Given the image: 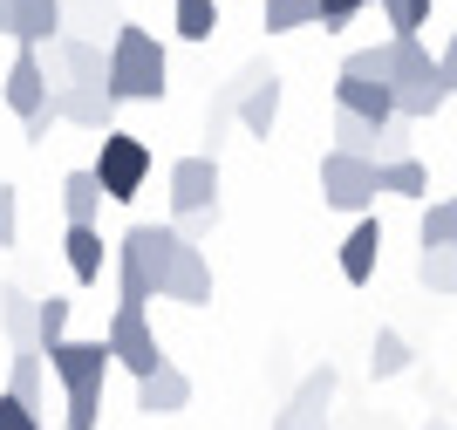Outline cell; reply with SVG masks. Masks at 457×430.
<instances>
[{
	"label": "cell",
	"instance_id": "6da1fadb",
	"mask_svg": "<svg viewBox=\"0 0 457 430\" xmlns=\"http://www.w3.org/2000/svg\"><path fill=\"white\" fill-rule=\"evenodd\" d=\"M164 75H171L164 41H157L151 28L123 21L110 35V48H103V96H110V103H157V96H164Z\"/></svg>",
	"mask_w": 457,
	"mask_h": 430
},
{
	"label": "cell",
	"instance_id": "7a4b0ae2",
	"mask_svg": "<svg viewBox=\"0 0 457 430\" xmlns=\"http://www.w3.org/2000/svg\"><path fill=\"white\" fill-rule=\"evenodd\" d=\"M178 253V232L171 225H130L123 240H116V308H151L164 300V266Z\"/></svg>",
	"mask_w": 457,
	"mask_h": 430
},
{
	"label": "cell",
	"instance_id": "3957f363",
	"mask_svg": "<svg viewBox=\"0 0 457 430\" xmlns=\"http://www.w3.org/2000/svg\"><path fill=\"white\" fill-rule=\"evenodd\" d=\"M151 144L144 137H130V131H103V150H96V164H89V178H96V191L103 198H116V206H130L137 191L151 185Z\"/></svg>",
	"mask_w": 457,
	"mask_h": 430
},
{
	"label": "cell",
	"instance_id": "277c9868",
	"mask_svg": "<svg viewBox=\"0 0 457 430\" xmlns=\"http://www.w3.org/2000/svg\"><path fill=\"white\" fill-rule=\"evenodd\" d=\"M103 349H110V362H116V369H130L137 383L171 362L164 349H157V328H151V315H144V308H116L110 328H103Z\"/></svg>",
	"mask_w": 457,
	"mask_h": 430
},
{
	"label": "cell",
	"instance_id": "5b68a950",
	"mask_svg": "<svg viewBox=\"0 0 457 430\" xmlns=\"http://www.w3.org/2000/svg\"><path fill=\"white\" fill-rule=\"evenodd\" d=\"M232 89H239V103H232L239 131L267 144V137H273V123H280V75H273L267 62H246V69L232 75Z\"/></svg>",
	"mask_w": 457,
	"mask_h": 430
},
{
	"label": "cell",
	"instance_id": "8992f818",
	"mask_svg": "<svg viewBox=\"0 0 457 430\" xmlns=\"http://www.w3.org/2000/svg\"><path fill=\"white\" fill-rule=\"evenodd\" d=\"M41 362H48V375H55L62 390H103V375H110V349H103V335L96 341H55V349H41Z\"/></svg>",
	"mask_w": 457,
	"mask_h": 430
},
{
	"label": "cell",
	"instance_id": "52a82bcc",
	"mask_svg": "<svg viewBox=\"0 0 457 430\" xmlns=\"http://www.w3.org/2000/svg\"><path fill=\"white\" fill-rule=\"evenodd\" d=\"M321 198L335 212H362L376 198V164L369 157H342V150H328L321 157Z\"/></svg>",
	"mask_w": 457,
	"mask_h": 430
},
{
	"label": "cell",
	"instance_id": "ba28073f",
	"mask_svg": "<svg viewBox=\"0 0 457 430\" xmlns=\"http://www.w3.org/2000/svg\"><path fill=\"white\" fill-rule=\"evenodd\" d=\"M164 185H171V212H178V219H185V212H212V206H219V157H212V150L178 157Z\"/></svg>",
	"mask_w": 457,
	"mask_h": 430
},
{
	"label": "cell",
	"instance_id": "9c48e42d",
	"mask_svg": "<svg viewBox=\"0 0 457 430\" xmlns=\"http://www.w3.org/2000/svg\"><path fill=\"white\" fill-rule=\"evenodd\" d=\"M0 96H7V110H14L21 123H35V116L48 110V69H41V48H14Z\"/></svg>",
	"mask_w": 457,
	"mask_h": 430
},
{
	"label": "cell",
	"instance_id": "30bf717a",
	"mask_svg": "<svg viewBox=\"0 0 457 430\" xmlns=\"http://www.w3.org/2000/svg\"><path fill=\"white\" fill-rule=\"evenodd\" d=\"M335 390H342V375H335V362H321V369H307L301 375V390L287 396V424L294 430H335L328 424V403H335Z\"/></svg>",
	"mask_w": 457,
	"mask_h": 430
},
{
	"label": "cell",
	"instance_id": "8fae6325",
	"mask_svg": "<svg viewBox=\"0 0 457 430\" xmlns=\"http://www.w3.org/2000/svg\"><path fill=\"white\" fill-rule=\"evenodd\" d=\"M41 69H55L62 82H82V89H103V41L96 35H62ZM48 89H55V82H48Z\"/></svg>",
	"mask_w": 457,
	"mask_h": 430
},
{
	"label": "cell",
	"instance_id": "7c38bea8",
	"mask_svg": "<svg viewBox=\"0 0 457 430\" xmlns=\"http://www.w3.org/2000/svg\"><path fill=\"white\" fill-rule=\"evenodd\" d=\"M164 300H178V308H205L212 300V260L198 253V246L178 240L171 266H164Z\"/></svg>",
	"mask_w": 457,
	"mask_h": 430
},
{
	"label": "cell",
	"instance_id": "4fadbf2b",
	"mask_svg": "<svg viewBox=\"0 0 457 430\" xmlns=\"http://www.w3.org/2000/svg\"><path fill=\"white\" fill-rule=\"evenodd\" d=\"M48 110H55V123H82V131H110L116 123V103L103 89H82V82H55Z\"/></svg>",
	"mask_w": 457,
	"mask_h": 430
},
{
	"label": "cell",
	"instance_id": "5bb4252c",
	"mask_svg": "<svg viewBox=\"0 0 457 430\" xmlns=\"http://www.w3.org/2000/svg\"><path fill=\"white\" fill-rule=\"evenodd\" d=\"M382 62H389V75H382V82H389V96L396 89H423V82H437V55H430V48H423L417 35H389L382 41Z\"/></svg>",
	"mask_w": 457,
	"mask_h": 430
},
{
	"label": "cell",
	"instance_id": "9a60e30c",
	"mask_svg": "<svg viewBox=\"0 0 457 430\" xmlns=\"http://www.w3.org/2000/svg\"><path fill=\"white\" fill-rule=\"evenodd\" d=\"M185 403H191V375L178 369V362H164V369H151L137 383V410L144 417H178Z\"/></svg>",
	"mask_w": 457,
	"mask_h": 430
},
{
	"label": "cell",
	"instance_id": "2e32d148",
	"mask_svg": "<svg viewBox=\"0 0 457 430\" xmlns=\"http://www.w3.org/2000/svg\"><path fill=\"white\" fill-rule=\"evenodd\" d=\"M376 260H382V219H355V232L342 240V281L348 287H369L376 281Z\"/></svg>",
	"mask_w": 457,
	"mask_h": 430
},
{
	"label": "cell",
	"instance_id": "e0dca14e",
	"mask_svg": "<svg viewBox=\"0 0 457 430\" xmlns=\"http://www.w3.org/2000/svg\"><path fill=\"white\" fill-rule=\"evenodd\" d=\"M335 103H342V116H355V123H369V131H382L389 123V89L382 82H362V75H335Z\"/></svg>",
	"mask_w": 457,
	"mask_h": 430
},
{
	"label": "cell",
	"instance_id": "ac0fdd59",
	"mask_svg": "<svg viewBox=\"0 0 457 430\" xmlns=\"http://www.w3.org/2000/svg\"><path fill=\"white\" fill-rule=\"evenodd\" d=\"M7 396H14V403H28V410L48 424V362H41V349H14V369H7Z\"/></svg>",
	"mask_w": 457,
	"mask_h": 430
},
{
	"label": "cell",
	"instance_id": "d6986e66",
	"mask_svg": "<svg viewBox=\"0 0 457 430\" xmlns=\"http://www.w3.org/2000/svg\"><path fill=\"white\" fill-rule=\"evenodd\" d=\"M62 21H69V0H21V7H14V41H21V48L62 41Z\"/></svg>",
	"mask_w": 457,
	"mask_h": 430
},
{
	"label": "cell",
	"instance_id": "ffe728a7",
	"mask_svg": "<svg viewBox=\"0 0 457 430\" xmlns=\"http://www.w3.org/2000/svg\"><path fill=\"white\" fill-rule=\"evenodd\" d=\"M62 260H69V274H76L82 287H96V281H103V266H110V253H103V232H96V225H69Z\"/></svg>",
	"mask_w": 457,
	"mask_h": 430
},
{
	"label": "cell",
	"instance_id": "44dd1931",
	"mask_svg": "<svg viewBox=\"0 0 457 430\" xmlns=\"http://www.w3.org/2000/svg\"><path fill=\"white\" fill-rule=\"evenodd\" d=\"M96 212H103L96 178H89V171H69V178H62V219H69V225H96Z\"/></svg>",
	"mask_w": 457,
	"mask_h": 430
},
{
	"label": "cell",
	"instance_id": "7402d4cb",
	"mask_svg": "<svg viewBox=\"0 0 457 430\" xmlns=\"http://www.w3.org/2000/svg\"><path fill=\"white\" fill-rule=\"evenodd\" d=\"M376 191H396V198H423V191H430V171H423V157H396V164H376Z\"/></svg>",
	"mask_w": 457,
	"mask_h": 430
},
{
	"label": "cell",
	"instance_id": "603a6c76",
	"mask_svg": "<svg viewBox=\"0 0 457 430\" xmlns=\"http://www.w3.org/2000/svg\"><path fill=\"white\" fill-rule=\"evenodd\" d=\"M0 328H7V341H14V349H41V341H35V300L21 294V287H7V294H0Z\"/></svg>",
	"mask_w": 457,
	"mask_h": 430
},
{
	"label": "cell",
	"instance_id": "cb8c5ba5",
	"mask_svg": "<svg viewBox=\"0 0 457 430\" xmlns=\"http://www.w3.org/2000/svg\"><path fill=\"white\" fill-rule=\"evenodd\" d=\"M267 35H294V28H321V0H267L260 7Z\"/></svg>",
	"mask_w": 457,
	"mask_h": 430
},
{
	"label": "cell",
	"instance_id": "d4e9b609",
	"mask_svg": "<svg viewBox=\"0 0 457 430\" xmlns=\"http://www.w3.org/2000/svg\"><path fill=\"white\" fill-rule=\"evenodd\" d=\"M69 315H76V300H69V294H48V300H35V341H41V349L69 341Z\"/></svg>",
	"mask_w": 457,
	"mask_h": 430
},
{
	"label": "cell",
	"instance_id": "484cf974",
	"mask_svg": "<svg viewBox=\"0 0 457 430\" xmlns=\"http://www.w3.org/2000/svg\"><path fill=\"white\" fill-rule=\"evenodd\" d=\"M369 369H376V383L403 375V369H410V341H403L396 328H376V341H369Z\"/></svg>",
	"mask_w": 457,
	"mask_h": 430
},
{
	"label": "cell",
	"instance_id": "4316f807",
	"mask_svg": "<svg viewBox=\"0 0 457 430\" xmlns=\"http://www.w3.org/2000/svg\"><path fill=\"white\" fill-rule=\"evenodd\" d=\"M171 21H178L185 41H212L219 35V7H212V0H171Z\"/></svg>",
	"mask_w": 457,
	"mask_h": 430
},
{
	"label": "cell",
	"instance_id": "83f0119b",
	"mask_svg": "<svg viewBox=\"0 0 457 430\" xmlns=\"http://www.w3.org/2000/svg\"><path fill=\"white\" fill-rule=\"evenodd\" d=\"M417 281L430 287V294H457V260H451V246H423V253H417Z\"/></svg>",
	"mask_w": 457,
	"mask_h": 430
},
{
	"label": "cell",
	"instance_id": "f1b7e54d",
	"mask_svg": "<svg viewBox=\"0 0 457 430\" xmlns=\"http://www.w3.org/2000/svg\"><path fill=\"white\" fill-rule=\"evenodd\" d=\"M335 150H342V157H369V164H376V131H369V123H355V116H335Z\"/></svg>",
	"mask_w": 457,
	"mask_h": 430
},
{
	"label": "cell",
	"instance_id": "f546056e",
	"mask_svg": "<svg viewBox=\"0 0 457 430\" xmlns=\"http://www.w3.org/2000/svg\"><path fill=\"white\" fill-rule=\"evenodd\" d=\"M423 246H457V198H437L423 212Z\"/></svg>",
	"mask_w": 457,
	"mask_h": 430
},
{
	"label": "cell",
	"instance_id": "4dcf8cb0",
	"mask_svg": "<svg viewBox=\"0 0 457 430\" xmlns=\"http://www.w3.org/2000/svg\"><path fill=\"white\" fill-rule=\"evenodd\" d=\"M382 14H389V28H396V41L403 35H417L423 21H430V0H376Z\"/></svg>",
	"mask_w": 457,
	"mask_h": 430
},
{
	"label": "cell",
	"instance_id": "1f68e13d",
	"mask_svg": "<svg viewBox=\"0 0 457 430\" xmlns=\"http://www.w3.org/2000/svg\"><path fill=\"white\" fill-rule=\"evenodd\" d=\"M396 157H410V123L389 116V123L376 131V164H396Z\"/></svg>",
	"mask_w": 457,
	"mask_h": 430
},
{
	"label": "cell",
	"instance_id": "d6a6232c",
	"mask_svg": "<svg viewBox=\"0 0 457 430\" xmlns=\"http://www.w3.org/2000/svg\"><path fill=\"white\" fill-rule=\"evenodd\" d=\"M171 232H178L185 246H198V253H205V240L219 232V206H212V212H185V219H178Z\"/></svg>",
	"mask_w": 457,
	"mask_h": 430
},
{
	"label": "cell",
	"instance_id": "836d02e7",
	"mask_svg": "<svg viewBox=\"0 0 457 430\" xmlns=\"http://www.w3.org/2000/svg\"><path fill=\"white\" fill-rule=\"evenodd\" d=\"M14 240H21V191L0 185V246H14Z\"/></svg>",
	"mask_w": 457,
	"mask_h": 430
},
{
	"label": "cell",
	"instance_id": "e575fe53",
	"mask_svg": "<svg viewBox=\"0 0 457 430\" xmlns=\"http://www.w3.org/2000/svg\"><path fill=\"white\" fill-rule=\"evenodd\" d=\"M0 430H48V424H41V417L28 410V403H14V396L0 390Z\"/></svg>",
	"mask_w": 457,
	"mask_h": 430
},
{
	"label": "cell",
	"instance_id": "d590c367",
	"mask_svg": "<svg viewBox=\"0 0 457 430\" xmlns=\"http://www.w3.org/2000/svg\"><path fill=\"white\" fill-rule=\"evenodd\" d=\"M362 7H369V0H321V28L335 35V28H348V21L362 14Z\"/></svg>",
	"mask_w": 457,
	"mask_h": 430
},
{
	"label": "cell",
	"instance_id": "8d00e7d4",
	"mask_svg": "<svg viewBox=\"0 0 457 430\" xmlns=\"http://www.w3.org/2000/svg\"><path fill=\"white\" fill-rule=\"evenodd\" d=\"M437 82H444V96H457V35L437 48Z\"/></svg>",
	"mask_w": 457,
	"mask_h": 430
},
{
	"label": "cell",
	"instance_id": "74e56055",
	"mask_svg": "<svg viewBox=\"0 0 457 430\" xmlns=\"http://www.w3.org/2000/svg\"><path fill=\"white\" fill-rule=\"evenodd\" d=\"M14 7H21V0H0V35H7V41H14Z\"/></svg>",
	"mask_w": 457,
	"mask_h": 430
},
{
	"label": "cell",
	"instance_id": "f35d334b",
	"mask_svg": "<svg viewBox=\"0 0 457 430\" xmlns=\"http://www.w3.org/2000/svg\"><path fill=\"white\" fill-rule=\"evenodd\" d=\"M273 430H294V424H287V417H273Z\"/></svg>",
	"mask_w": 457,
	"mask_h": 430
},
{
	"label": "cell",
	"instance_id": "ab89813d",
	"mask_svg": "<svg viewBox=\"0 0 457 430\" xmlns=\"http://www.w3.org/2000/svg\"><path fill=\"white\" fill-rule=\"evenodd\" d=\"M423 430H451V424H423Z\"/></svg>",
	"mask_w": 457,
	"mask_h": 430
},
{
	"label": "cell",
	"instance_id": "60d3db41",
	"mask_svg": "<svg viewBox=\"0 0 457 430\" xmlns=\"http://www.w3.org/2000/svg\"><path fill=\"white\" fill-rule=\"evenodd\" d=\"M451 260H457V246H451Z\"/></svg>",
	"mask_w": 457,
	"mask_h": 430
}]
</instances>
